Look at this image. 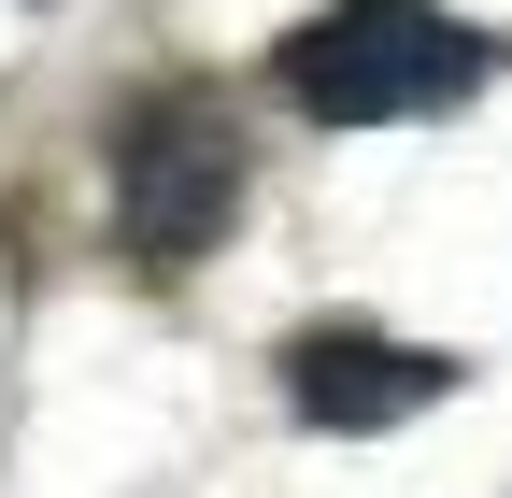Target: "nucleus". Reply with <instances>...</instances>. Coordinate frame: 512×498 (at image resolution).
Here are the masks:
<instances>
[{
    "label": "nucleus",
    "instance_id": "obj_2",
    "mask_svg": "<svg viewBox=\"0 0 512 498\" xmlns=\"http://www.w3.org/2000/svg\"><path fill=\"white\" fill-rule=\"evenodd\" d=\"M242 214V114L228 86H157L114 129V242L143 271H200Z\"/></svg>",
    "mask_w": 512,
    "mask_h": 498
},
{
    "label": "nucleus",
    "instance_id": "obj_1",
    "mask_svg": "<svg viewBox=\"0 0 512 498\" xmlns=\"http://www.w3.org/2000/svg\"><path fill=\"white\" fill-rule=\"evenodd\" d=\"M484 29H456L441 0H313L285 29L271 86L313 114V129H399V114H441L484 86Z\"/></svg>",
    "mask_w": 512,
    "mask_h": 498
},
{
    "label": "nucleus",
    "instance_id": "obj_3",
    "mask_svg": "<svg viewBox=\"0 0 512 498\" xmlns=\"http://www.w3.org/2000/svg\"><path fill=\"white\" fill-rule=\"evenodd\" d=\"M285 413L299 427H342V442H370V427H413L470 385V356H441V342H399V328H356V314H313L285 356Z\"/></svg>",
    "mask_w": 512,
    "mask_h": 498
}]
</instances>
